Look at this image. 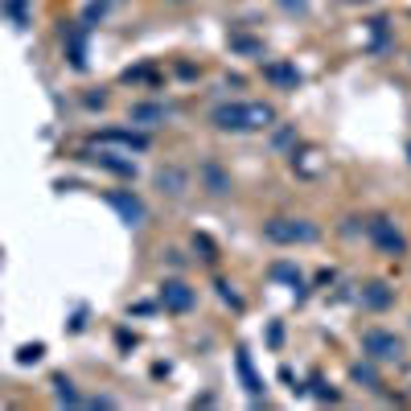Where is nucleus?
I'll return each instance as SVG.
<instances>
[{
  "instance_id": "2",
  "label": "nucleus",
  "mask_w": 411,
  "mask_h": 411,
  "mask_svg": "<svg viewBox=\"0 0 411 411\" xmlns=\"http://www.w3.org/2000/svg\"><path fill=\"white\" fill-rule=\"evenodd\" d=\"M264 234L272 239V243H313L321 230L313 223H305V218H272Z\"/></svg>"
},
{
  "instance_id": "8",
  "label": "nucleus",
  "mask_w": 411,
  "mask_h": 411,
  "mask_svg": "<svg viewBox=\"0 0 411 411\" xmlns=\"http://www.w3.org/2000/svg\"><path fill=\"white\" fill-rule=\"evenodd\" d=\"M362 300L370 309H382V305H391V288H387V284H370L362 292Z\"/></svg>"
},
{
  "instance_id": "7",
  "label": "nucleus",
  "mask_w": 411,
  "mask_h": 411,
  "mask_svg": "<svg viewBox=\"0 0 411 411\" xmlns=\"http://www.w3.org/2000/svg\"><path fill=\"white\" fill-rule=\"evenodd\" d=\"M103 144H128V148H148V136H132V132H103Z\"/></svg>"
},
{
  "instance_id": "13",
  "label": "nucleus",
  "mask_w": 411,
  "mask_h": 411,
  "mask_svg": "<svg viewBox=\"0 0 411 411\" xmlns=\"http://www.w3.org/2000/svg\"><path fill=\"white\" fill-rule=\"evenodd\" d=\"M272 275H275V280H292V284L300 280V272H296V268H288V264H275V268H272Z\"/></svg>"
},
{
  "instance_id": "15",
  "label": "nucleus",
  "mask_w": 411,
  "mask_h": 411,
  "mask_svg": "<svg viewBox=\"0 0 411 411\" xmlns=\"http://www.w3.org/2000/svg\"><path fill=\"white\" fill-rule=\"evenodd\" d=\"M280 4H288V8H292V4H296V8H300V4H305V0H280Z\"/></svg>"
},
{
  "instance_id": "12",
  "label": "nucleus",
  "mask_w": 411,
  "mask_h": 411,
  "mask_svg": "<svg viewBox=\"0 0 411 411\" xmlns=\"http://www.w3.org/2000/svg\"><path fill=\"white\" fill-rule=\"evenodd\" d=\"M161 185H169V193H182L185 177H182V173H173V169H169V173H161Z\"/></svg>"
},
{
  "instance_id": "11",
  "label": "nucleus",
  "mask_w": 411,
  "mask_h": 411,
  "mask_svg": "<svg viewBox=\"0 0 411 411\" xmlns=\"http://www.w3.org/2000/svg\"><path fill=\"white\" fill-rule=\"evenodd\" d=\"M132 120H165V107H132Z\"/></svg>"
},
{
  "instance_id": "3",
  "label": "nucleus",
  "mask_w": 411,
  "mask_h": 411,
  "mask_svg": "<svg viewBox=\"0 0 411 411\" xmlns=\"http://www.w3.org/2000/svg\"><path fill=\"white\" fill-rule=\"evenodd\" d=\"M362 350L370 354V358H378V362H399L403 341H399L395 333H387V329H366L362 333Z\"/></svg>"
},
{
  "instance_id": "9",
  "label": "nucleus",
  "mask_w": 411,
  "mask_h": 411,
  "mask_svg": "<svg viewBox=\"0 0 411 411\" xmlns=\"http://www.w3.org/2000/svg\"><path fill=\"white\" fill-rule=\"evenodd\" d=\"M111 202H115V206H120V210L128 214V223H140V218H144V206H140L136 198H124V193H111Z\"/></svg>"
},
{
  "instance_id": "14",
  "label": "nucleus",
  "mask_w": 411,
  "mask_h": 411,
  "mask_svg": "<svg viewBox=\"0 0 411 411\" xmlns=\"http://www.w3.org/2000/svg\"><path fill=\"white\" fill-rule=\"evenodd\" d=\"M38 358H42V346H25L21 350V362H38Z\"/></svg>"
},
{
  "instance_id": "10",
  "label": "nucleus",
  "mask_w": 411,
  "mask_h": 411,
  "mask_svg": "<svg viewBox=\"0 0 411 411\" xmlns=\"http://www.w3.org/2000/svg\"><path fill=\"white\" fill-rule=\"evenodd\" d=\"M268 79L284 83V87H296V83H300V74H296L292 66H268Z\"/></svg>"
},
{
  "instance_id": "5",
  "label": "nucleus",
  "mask_w": 411,
  "mask_h": 411,
  "mask_svg": "<svg viewBox=\"0 0 411 411\" xmlns=\"http://www.w3.org/2000/svg\"><path fill=\"white\" fill-rule=\"evenodd\" d=\"M161 305H165V309H173V313L193 309V288H189V284H182V280L161 284Z\"/></svg>"
},
{
  "instance_id": "16",
  "label": "nucleus",
  "mask_w": 411,
  "mask_h": 411,
  "mask_svg": "<svg viewBox=\"0 0 411 411\" xmlns=\"http://www.w3.org/2000/svg\"><path fill=\"white\" fill-rule=\"evenodd\" d=\"M169 4H182V0H169Z\"/></svg>"
},
{
  "instance_id": "6",
  "label": "nucleus",
  "mask_w": 411,
  "mask_h": 411,
  "mask_svg": "<svg viewBox=\"0 0 411 411\" xmlns=\"http://www.w3.org/2000/svg\"><path fill=\"white\" fill-rule=\"evenodd\" d=\"M239 374H243V382H247V391H251V395H259V391H264V382H259V378H255V370H251L247 350H239Z\"/></svg>"
},
{
  "instance_id": "4",
  "label": "nucleus",
  "mask_w": 411,
  "mask_h": 411,
  "mask_svg": "<svg viewBox=\"0 0 411 411\" xmlns=\"http://www.w3.org/2000/svg\"><path fill=\"white\" fill-rule=\"evenodd\" d=\"M370 239L378 243V251H387V255H403V234L395 230L391 218H374V223H370Z\"/></svg>"
},
{
  "instance_id": "1",
  "label": "nucleus",
  "mask_w": 411,
  "mask_h": 411,
  "mask_svg": "<svg viewBox=\"0 0 411 411\" xmlns=\"http://www.w3.org/2000/svg\"><path fill=\"white\" fill-rule=\"evenodd\" d=\"M275 111L268 103H223L210 111V124L218 132H259V128H272Z\"/></svg>"
}]
</instances>
